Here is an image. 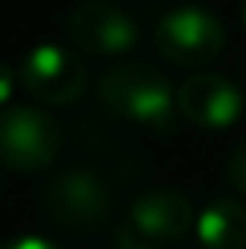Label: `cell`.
I'll return each mask as SVG.
<instances>
[{
    "label": "cell",
    "instance_id": "6da1fadb",
    "mask_svg": "<svg viewBox=\"0 0 246 249\" xmlns=\"http://www.w3.org/2000/svg\"><path fill=\"white\" fill-rule=\"evenodd\" d=\"M101 107L120 120L139 123L155 133L177 129V91L161 70L148 63H120L98 76L95 85Z\"/></svg>",
    "mask_w": 246,
    "mask_h": 249
},
{
    "label": "cell",
    "instance_id": "7a4b0ae2",
    "mask_svg": "<svg viewBox=\"0 0 246 249\" xmlns=\"http://www.w3.org/2000/svg\"><path fill=\"white\" fill-rule=\"evenodd\" d=\"M60 152V126L41 107L10 104L0 110V164L32 174L54 164Z\"/></svg>",
    "mask_w": 246,
    "mask_h": 249
},
{
    "label": "cell",
    "instance_id": "3957f363",
    "mask_svg": "<svg viewBox=\"0 0 246 249\" xmlns=\"http://www.w3.org/2000/svg\"><path fill=\"white\" fill-rule=\"evenodd\" d=\"M155 48L174 67H209L224 51V25L215 13L202 10V6H177L158 19Z\"/></svg>",
    "mask_w": 246,
    "mask_h": 249
},
{
    "label": "cell",
    "instance_id": "277c9868",
    "mask_svg": "<svg viewBox=\"0 0 246 249\" xmlns=\"http://www.w3.org/2000/svg\"><path fill=\"white\" fill-rule=\"evenodd\" d=\"M41 208L51 224L70 233H92L111 214V189L92 170H67L44 186Z\"/></svg>",
    "mask_w": 246,
    "mask_h": 249
},
{
    "label": "cell",
    "instance_id": "5b68a950",
    "mask_svg": "<svg viewBox=\"0 0 246 249\" xmlns=\"http://www.w3.org/2000/svg\"><path fill=\"white\" fill-rule=\"evenodd\" d=\"M19 79L35 101L51 107H70L86 95L88 70L76 51L60 44H38L25 54Z\"/></svg>",
    "mask_w": 246,
    "mask_h": 249
},
{
    "label": "cell",
    "instance_id": "8992f818",
    "mask_svg": "<svg viewBox=\"0 0 246 249\" xmlns=\"http://www.w3.org/2000/svg\"><path fill=\"white\" fill-rule=\"evenodd\" d=\"M67 35L76 54L88 57H120L136 48L139 25L126 10L107 0H86L67 19Z\"/></svg>",
    "mask_w": 246,
    "mask_h": 249
},
{
    "label": "cell",
    "instance_id": "52a82bcc",
    "mask_svg": "<svg viewBox=\"0 0 246 249\" xmlns=\"http://www.w3.org/2000/svg\"><path fill=\"white\" fill-rule=\"evenodd\" d=\"M177 110L186 123L209 133L230 129L243 117V91L221 73H196L180 82Z\"/></svg>",
    "mask_w": 246,
    "mask_h": 249
},
{
    "label": "cell",
    "instance_id": "ba28073f",
    "mask_svg": "<svg viewBox=\"0 0 246 249\" xmlns=\"http://www.w3.org/2000/svg\"><path fill=\"white\" fill-rule=\"evenodd\" d=\"M129 224L155 246L180 243L196 227V212H193V202L180 189H152L133 202Z\"/></svg>",
    "mask_w": 246,
    "mask_h": 249
},
{
    "label": "cell",
    "instance_id": "9c48e42d",
    "mask_svg": "<svg viewBox=\"0 0 246 249\" xmlns=\"http://www.w3.org/2000/svg\"><path fill=\"white\" fill-rule=\"evenodd\" d=\"M199 249H246V205L215 199L196 214Z\"/></svg>",
    "mask_w": 246,
    "mask_h": 249
},
{
    "label": "cell",
    "instance_id": "30bf717a",
    "mask_svg": "<svg viewBox=\"0 0 246 249\" xmlns=\"http://www.w3.org/2000/svg\"><path fill=\"white\" fill-rule=\"evenodd\" d=\"M228 183L237 193L246 196V142L237 145V152L230 155V161H228Z\"/></svg>",
    "mask_w": 246,
    "mask_h": 249
},
{
    "label": "cell",
    "instance_id": "8fae6325",
    "mask_svg": "<svg viewBox=\"0 0 246 249\" xmlns=\"http://www.w3.org/2000/svg\"><path fill=\"white\" fill-rule=\"evenodd\" d=\"M111 249H158L155 243H148L142 233H136L133 231V224H123L114 231V237H111Z\"/></svg>",
    "mask_w": 246,
    "mask_h": 249
},
{
    "label": "cell",
    "instance_id": "7c38bea8",
    "mask_svg": "<svg viewBox=\"0 0 246 249\" xmlns=\"http://www.w3.org/2000/svg\"><path fill=\"white\" fill-rule=\"evenodd\" d=\"M13 89H16V73H13L6 63H0V110L10 107V98H13Z\"/></svg>",
    "mask_w": 246,
    "mask_h": 249
},
{
    "label": "cell",
    "instance_id": "4fadbf2b",
    "mask_svg": "<svg viewBox=\"0 0 246 249\" xmlns=\"http://www.w3.org/2000/svg\"><path fill=\"white\" fill-rule=\"evenodd\" d=\"M0 249H60V246L44 240V237H16V240H10V243H3Z\"/></svg>",
    "mask_w": 246,
    "mask_h": 249
},
{
    "label": "cell",
    "instance_id": "5bb4252c",
    "mask_svg": "<svg viewBox=\"0 0 246 249\" xmlns=\"http://www.w3.org/2000/svg\"><path fill=\"white\" fill-rule=\"evenodd\" d=\"M243 25H246V0H243Z\"/></svg>",
    "mask_w": 246,
    "mask_h": 249
}]
</instances>
